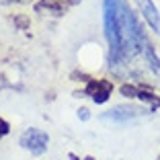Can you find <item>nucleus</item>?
Here are the masks:
<instances>
[{
	"label": "nucleus",
	"instance_id": "7",
	"mask_svg": "<svg viewBox=\"0 0 160 160\" xmlns=\"http://www.w3.org/2000/svg\"><path fill=\"white\" fill-rule=\"evenodd\" d=\"M144 58H146V64H148V68H150L152 72H154L156 76H158L160 78V58L156 56V52H154V47L150 45V43H148L146 47H144Z\"/></svg>",
	"mask_w": 160,
	"mask_h": 160
},
{
	"label": "nucleus",
	"instance_id": "15",
	"mask_svg": "<svg viewBox=\"0 0 160 160\" xmlns=\"http://www.w3.org/2000/svg\"><path fill=\"white\" fill-rule=\"evenodd\" d=\"M68 160H80V158H78L76 154H70V156H68Z\"/></svg>",
	"mask_w": 160,
	"mask_h": 160
},
{
	"label": "nucleus",
	"instance_id": "10",
	"mask_svg": "<svg viewBox=\"0 0 160 160\" xmlns=\"http://www.w3.org/2000/svg\"><path fill=\"white\" fill-rule=\"evenodd\" d=\"M14 25H17L19 29H27L31 23H29V19L25 17V14H14Z\"/></svg>",
	"mask_w": 160,
	"mask_h": 160
},
{
	"label": "nucleus",
	"instance_id": "2",
	"mask_svg": "<svg viewBox=\"0 0 160 160\" xmlns=\"http://www.w3.org/2000/svg\"><path fill=\"white\" fill-rule=\"evenodd\" d=\"M148 113V107H140V105H115L113 109H109L103 115V119L117 123H129L133 119H140Z\"/></svg>",
	"mask_w": 160,
	"mask_h": 160
},
{
	"label": "nucleus",
	"instance_id": "1",
	"mask_svg": "<svg viewBox=\"0 0 160 160\" xmlns=\"http://www.w3.org/2000/svg\"><path fill=\"white\" fill-rule=\"evenodd\" d=\"M105 10V37L109 41V68L119 64L138 52H144L148 39L125 0H103Z\"/></svg>",
	"mask_w": 160,
	"mask_h": 160
},
{
	"label": "nucleus",
	"instance_id": "9",
	"mask_svg": "<svg viewBox=\"0 0 160 160\" xmlns=\"http://www.w3.org/2000/svg\"><path fill=\"white\" fill-rule=\"evenodd\" d=\"M119 92L123 94V97H127V99H138V92H140V88L133 84H123L121 88H119Z\"/></svg>",
	"mask_w": 160,
	"mask_h": 160
},
{
	"label": "nucleus",
	"instance_id": "12",
	"mask_svg": "<svg viewBox=\"0 0 160 160\" xmlns=\"http://www.w3.org/2000/svg\"><path fill=\"white\" fill-rule=\"evenodd\" d=\"M78 117H80V119H82V121H86V119H88V117H90V111H88V109H86V107H82V109H78Z\"/></svg>",
	"mask_w": 160,
	"mask_h": 160
},
{
	"label": "nucleus",
	"instance_id": "5",
	"mask_svg": "<svg viewBox=\"0 0 160 160\" xmlns=\"http://www.w3.org/2000/svg\"><path fill=\"white\" fill-rule=\"evenodd\" d=\"M138 6H140V10H142V14H144L146 23L154 29L156 33H160V12H158V8L154 6V2H152V0H138Z\"/></svg>",
	"mask_w": 160,
	"mask_h": 160
},
{
	"label": "nucleus",
	"instance_id": "13",
	"mask_svg": "<svg viewBox=\"0 0 160 160\" xmlns=\"http://www.w3.org/2000/svg\"><path fill=\"white\" fill-rule=\"evenodd\" d=\"M14 2H19V0H0V6H8V4H14Z\"/></svg>",
	"mask_w": 160,
	"mask_h": 160
},
{
	"label": "nucleus",
	"instance_id": "3",
	"mask_svg": "<svg viewBox=\"0 0 160 160\" xmlns=\"http://www.w3.org/2000/svg\"><path fill=\"white\" fill-rule=\"evenodd\" d=\"M47 144H49V136L45 132H41V129H37V127H31L21 136V146L35 156L43 154L47 150Z\"/></svg>",
	"mask_w": 160,
	"mask_h": 160
},
{
	"label": "nucleus",
	"instance_id": "16",
	"mask_svg": "<svg viewBox=\"0 0 160 160\" xmlns=\"http://www.w3.org/2000/svg\"><path fill=\"white\" fill-rule=\"evenodd\" d=\"M84 160H94V158H92V156H86V158H84Z\"/></svg>",
	"mask_w": 160,
	"mask_h": 160
},
{
	"label": "nucleus",
	"instance_id": "14",
	"mask_svg": "<svg viewBox=\"0 0 160 160\" xmlns=\"http://www.w3.org/2000/svg\"><path fill=\"white\" fill-rule=\"evenodd\" d=\"M68 4H78V2H82V0H66Z\"/></svg>",
	"mask_w": 160,
	"mask_h": 160
},
{
	"label": "nucleus",
	"instance_id": "17",
	"mask_svg": "<svg viewBox=\"0 0 160 160\" xmlns=\"http://www.w3.org/2000/svg\"><path fill=\"white\" fill-rule=\"evenodd\" d=\"M158 160H160V158H158Z\"/></svg>",
	"mask_w": 160,
	"mask_h": 160
},
{
	"label": "nucleus",
	"instance_id": "4",
	"mask_svg": "<svg viewBox=\"0 0 160 160\" xmlns=\"http://www.w3.org/2000/svg\"><path fill=\"white\" fill-rule=\"evenodd\" d=\"M111 92H113V82H111V80H105V78L90 80L88 84H86V90H84V94H88L97 105L107 103Z\"/></svg>",
	"mask_w": 160,
	"mask_h": 160
},
{
	"label": "nucleus",
	"instance_id": "11",
	"mask_svg": "<svg viewBox=\"0 0 160 160\" xmlns=\"http://www.w3.org/2000/svg\"><path fill=\"white\" fill-rule=\"evenodd\" d=\"M8 132H10V125H8V121H4V119H0V138L8 136Z\"/></svg>",
	"mask_w": 160,
	"mask_h": 160
},
{
	"label": "nucleus",
	"instance_id": "6",
	"mask_svg": "<svg viewBox=\"0 0 160 160\" xmlns=\"http://www.w3.org/2000/svg\"><path fill=\"white\" fill-rule=\"evenodd\" d=\"M66 8H68L66 0H39L37 4H35V10H37V12H47V14H53V17L64 14Z\"/></svg>",
	"mask_w": 160,
	"mask_h": 160
},
{
	"label": "nucleus",
	"instance_id": "8",
	"mask_svg": "<svg viewBox=\"0 0 160 160\" xmlns=\"http://www.w3.org/2000/svg\"><path fill=\"white\" fill-rule=\"evenodd\" d=\"M138 99L142 101V103L148 105V111H156V109H160V97H156L154 92H150V90H142L138 92Z\"/></svg>",
	"mask_w": 160,
	"mask_h": 160
}]
</instances>
